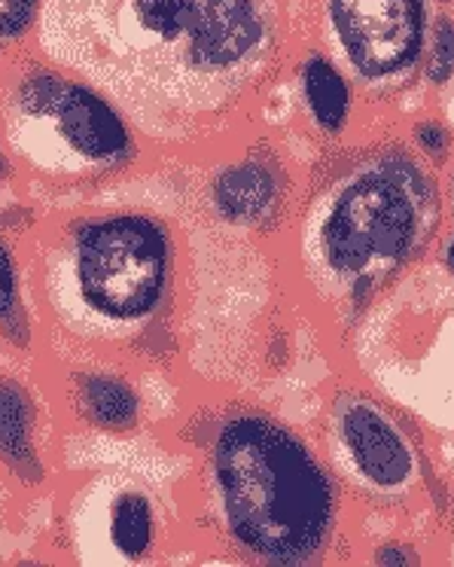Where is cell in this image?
Returning <instances> with one entry per match:
<instances>
[{
    "mask_svg": "<svg viewBox=\"0 0 454 567\" xmlns=\"http://www.w3.org/2000/svg\"><path fill=\"white\" fill-rule=\"evenodd\" d=\"M332 445L348 476L384 497H400L415 485L412 443L391 415L363 394H339L330 415Z\"/></svg>",
    "mask_w": 454,
    "mask_h": 567,
    "instance_id": "9",
    "label": "cell"
},
{
    "mask_svg": "<svg viewBox=\"0 0 454 567\" xmlns=\"http://www.w3.org/2000/svg\"><path fill=\"white\" fill-rule=\"evenodd\" d=\"M454 74V25L442 22L436 31V43H433V55H430L427 76L433 83H445Z\"/></svg>",
    "mask_w": 454,
    "mask_h": 567,
    "instance_id": "15",
    "label": "cell"
},
{
    "mask_svg": "<svg viewBox=\"0 0 454 567\" xmlns=\"http://www.w3.org/2000/svg\"><path fill=\"white\" fill-rule=\"evenodd\" d=\"M452 205H454V184H452Z\"/></svg>",
    "mask_w": 454,
    "mask_h": 567,
    "instance_id": "20",
    "label": "cell"
},
{
    "mask_svg": "<svg viewBox=\"0 0 454 567\" xmlns=\"http://www.w3.org/2000/svg\"><path fill=\"white\" fill-rule=\"evenodd\" d=\"M34 214H28L25 223L0 220V346L22 354L34 351L38 339L25 259V229Z\"/></svg>",
    "mask_w": 454,
    "mask_h": 567,
    "instance_id": "12",
    "label": "cell"
},
{
    "mask_svg": "<svg viewBox=\"0 0 454 567\" xmlns=\"http://www.w3.org/2000/svg\"><path fill=\"white\" fill-rule=\"evenodd\" d=\"M25 259L47 351L125 367L162 351L184 275L180 233L165 214L101 198L38 210Z\"/></svg>",
    "mask_w": 454,
    "mask_h": 567,
    "instance_id": "2",
    "label": "cell"
},
{
    "mask_svg": "<svg viewBox=\"0 0 454 567\" xmlns=\"http://www.w3.org/2000/svg\"><path fill=\"white\" fill-rule=\"evenodd\" d=\"M0 147L16 198L34 210L101 198L153 153L107 89L34 47L0 59Z\"/></svg>",
    "mask_w": 454,
    "mask_h": 567,
    "instance_id": "3",
    "label": "cell"
},
{
    "mask_svg": "<svg viewBox=\"0 0 454 567\" xmlns=\"http://www.w3.org/2000/svg\"><path fill=\"white\" fill-rule=\"evenodd\" d=\"M415 558L412 555H403L400 553V546H381V553H379V565H412Z\"/></svg>",
    "mask_w": 454,
    "mask_h": 567,
    "instance_id": "18",
    "label": "cell"
},
{
    "mask_svg": "<svg viewBox=\"0 0 454 567\" xmlns=\"http://www.w3.org/2000/svg\"><path fill=\"white\" fill-rule=\"evenodd\" d=\"M10 196L16 198L13 193V174H10V165H7V156H3V147H0V198ZM19 202V198H16ZM22 205V202H19ZM0 208H16V205H0Z\"/></svg>",
    "mask_w": 454,
    "mask_h": 567,
    "instance_id": "17",
    "label": "cell"
},
{
    "mask_svg": "<svg viewBox=\"0 0 454 567\" xmlns=\"http://www.w3.org/2000/svg\"><path fill=\"white\" fill-rule=\"evenodd\" d=\"M299 89L311 123L323 135H339L351 116V89L348 80L339 74V68L323 55H308L299 74Z\"/></svg>",
    "mask_w": 454,
    "mask_h": 567,
    "instance_id": "13",
    "label": "cell"
},
{
    "mask_svg": "<svg viewBox=\"0 0 454 567\" xmlns=\"http://www.w3.org/2000/svg\"><path fill=\"white\" fill-rule=\"evenodd\" d=\"M281 38V0H47L34 50L107 89L153 150H189L245 116Z\"/></svg>",
    "mask_w": 454,
    "mask_h": 567,
    "instance_id": "1",
    "label": "cell"
},
{
    "mask_svg": "<svg viewBox=\"0 0 454 567\" xmlns=\"http://www.w3.org/2000/svg\"><path fill=\"white\" fill-rule=\"evenodd\" d=\"M445 259H448V269L454 271V238L448 241V247H445Z\"/></svg>",
    "mask_w": 454,
    "mask_h": 567,
    "instance_id": "19",
    "label": "cell"
},
{
    "mask_svg": "<svg viewBox=\"0 0 454 567\" xmlns=\"http://www.w3.org/2000/svg\"><path fill=\"white\" fill-rule=\"evenodd\" d=\"M205 494L245 561L318 565L339 530V485L306 436L259 406H229L205 436Z\"/></svg>",
    "mask_w": 454,
    "mask_h": 567,
    "instance_id": "4",
    "label": "cell"
},
{
    "mask_svg": "<svg viewBox=\"0 0 454 567\" xmlns=\"http://www.w3.org/2000/svg\"><path fill=\"white\" fill-rule=\"evenodd\" d=\"M417 141H421L424 150L433 153V156H440V153H445V147H448V137H445V132H442L440 125H421Z\"/></svg>",
    "mask_w": 454,
    "mask_h": 567,
    "instance_id": "16",
    "label": "cell"
},
{
    "mask_svg": "<svg viewBox=\"0 0 454 567\" xmlns=\"http://www.w3.org/2000/svg\"><path fill=\"white\" fill-rule=\"evenodd\" d=\"M71 546L86 549L80 561H123L141 565L159 549L162 513L156 494L147 485L123 473H95L74 494L68 513Z\"/></svg>",
    "mask_w": 454,
    "mask_h": 567,
    "instance_id": "6",
    "label": "cell"
},
{
    "mask_svg": "<svg viewBox=\"0 0 454 567\" xmlns=\"http://www.w3.org/2000/svg\"><path fill=\"white\" fill-rule=\"evenodd\" d=\"M433 220L436 186L424 165L403 150H384L314 205L306 229L308 269L360 306L424 245Z\"/></svg>",
    "mask_w": 454,
    "mask_h": 567,
    "instance_id": "5",
    "label": "cell"
},
{
    "mask_svg": "<svg viewBox=\"0 0 454 567\" xmlns=\"http://www.w3.org/2000/svg\"><path fill=\"white\" fill-rule=\"evenodd\" d=\"M43 372L52 403L80 431L128 436L147 419V396L125 363L47 351Z\"/></svg>",
    "mask_w": 454,
    "mask_h": 567,
    "instance_id": "8",
    "label": "cell"
},
{
    "mask_svg": "<svg viewBox=\"0 0 454 567\" xmlns=\"http://www.w3.org/2000/svg\"><path fill=\"white\" fill-rule=\"evenodd\" d=\"M287 174L262 153L220 165L208 181V205L233 229H266L283 208Z\"/></svg>",
    "mask_w": 454,
    "mask_h": 567,
    "instance_id": "11",
    "label": "cell"
},
{
    "mask_svg": "<svg viewBox=\"0 0 454 567\" xmlns=\"http://www.w3.org/2000/svg\"><path fill=\"white\" fill-rule=\"evenodd\" d=\"M47 0H0V59L34 47Z\"/></svg>",
    "mask_w": 454,
    "mask_h": 567,
    "instance_id": "14",
    "label": "cell"
},
{
    "mask_svg": "<svg viewBox=\"0 0 454 567\" xmlns=\"http://www.w3.org/2000/svg\"><path fill=\"white\" fill-rule=\"evenodd\" d=\"M332 34L363 83L403 80L427 43V0H330Z\"/></svg>",
    "mask_w": 454,
    "mask_h": 567,
    "instance_id": "7",
    "label": "cell"
},
{
    "mask_svg": "<svg viewBox=\"0 0 454 567\" xmlns=\"http://www.w3.org/2000/svg\"><path fill=\"white\" fill-rule=\"evenodd\" d=\"M47 403L19 372L0 367V473L19 488H40L52 473Z\"/></svg>",
    "mask_w": 454,
    "mask_h": 567,
    "instance_id": "10",
    "label": "cell"
}]
</instances>
